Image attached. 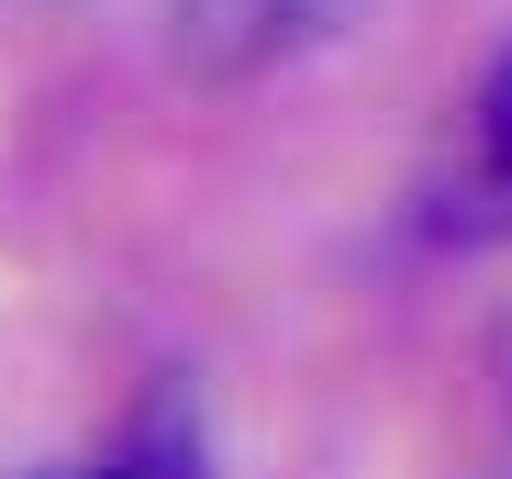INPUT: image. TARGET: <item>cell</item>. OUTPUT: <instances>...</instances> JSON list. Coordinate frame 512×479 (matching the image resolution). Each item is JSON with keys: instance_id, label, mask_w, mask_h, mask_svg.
<instances>
[{"instance_id": "obj_1", "label": "cell", "mask_w": 512, "mask_h": 479, "mask_svg": "<svg viewBox=\"0 0 512 479\" xmlns=\"http://www.w3.org/2000/svg\"><path fill=\"white\" fill-rule=\"evenodd\" d=\"M368 0H167V67L190 90H256L334 34H357Z\"/></svg>"}, {"instance_id": "obj_2", "label": "cell", "mask_w": 512, "mask_h": 479, "mask_svg": "<svg viewBox=\"0 0 512 479\" xmlns=\"http://www.w3.org/2000/svg\"><path fill=\"white\" fill-rule=\"evenodd\" d=\"M78 479H212V468H201V424H190L179 402H156L101 468H78Z\"/></svg>"}, {"instance_id": "obj_3", "label": "cell", "mask_w": 512, "mask_h": 479, "mask_svg": "<svg viewBox=\"0 0 512 479\" xmlns=\"http://www.w3.org/2000/svg\"><path fill=\"white\" fill-rule=\"evenodd\" d=\"M468 179L512 212V45L490 56V78H479V101H468Z\"/></svg>"}, {"instance_id": "obj_4", "label": "cell", "mask_w": 512, "mask_h": 479, "mask_svg": "<svg viewBox=\"0 0 512 479\" xmlns=\"http://www.w3.org/2000/svg\"><path fill=\"white\" fill-rule=\"evenodd\" d=\"M479 479H512V346H501V413H490V468Z\"/></svg>"}]
</instances>
